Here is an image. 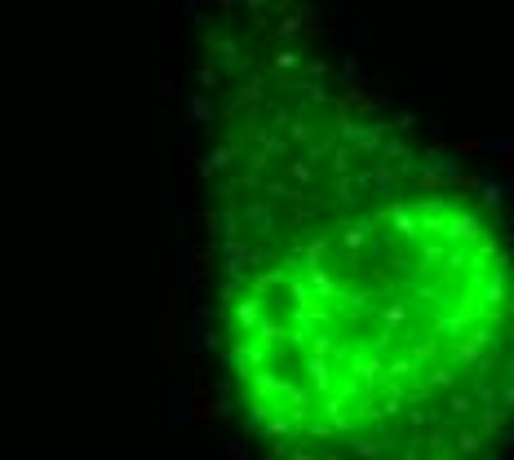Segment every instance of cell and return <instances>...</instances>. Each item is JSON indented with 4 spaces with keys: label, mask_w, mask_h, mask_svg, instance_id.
Instances as JSON below:
<instances>
[{
    "label": "cell",
    "mask_w": 514,
    "mask_h": 460,
    "mask_svg": "<svg viewBox=\"0 0 514 460\" xmlns=\"http://www.w3.org/2000/svg\"><path fill=\"white\" fill-rule=\"evenodd\" d=\"M443 239H484L488 230H484V217H474V212H448L443 217V230H439Z\"/></svg>",
    "instance_id": "6da1fadb"
},
{
    "label": "cell",
    "mask_w": 514,
    "mask_h": 460,
    "mask_svg": "<svg viewBox=\"0 0 514 460\" xmlns=\"http://www.w3.org/2000/svg\"><path fill=\"white\" fill-rule=\"evenodd\" d=\"M488 341H496L488 327H474V332H466V341L452 350V368H474V363H479V350H484Z\"/></svg>",
    "instance_id": "7a4b0ae2"
},
{
    "label": "cell",
    "mask_w": 514,
    "mask_h": 460,
    "mask_svg": "<svg viewBox=\"0 0 514 460\" xmlns=\"http://www.w3.org/2000/svg\"><path fill=\"white\" fill-rule=\"evenodd\" d=\"M164 425H191L195 420V403H191V394H182V389H169L164 394Z\"/></svg>",
    "instance_id": "3957f363"
},
{
    "label": "cell",
    "mask_w": 514,
    "mask_h": 460,
    "mask_svg": "<svg viewBox=\"0 0 514 460\" xmlns=\"http://www.w3.org/2000/svg\"><path fill=\"white\" fill-rule=\"evenodd\" d=\"M230 323H235V332H253V327L262 323V297L230 301Z\"/></svg>",
    "instance_id": "277c9868"
},
{
    "label": "cell",
    "mask_w": 514,
    "mask_h": 460,
    "mask_svg": "<svg viewBox=\"0 0 514 460\" xmlns=\"http://www.w3.org/2000/svg\"><path fill=\"white\" fill-rule=\"evenodd\" d=\"M306 372H310V389L315 394L333 389V363H328V354H306Z\"/></svg>",
    "instance_id": "5b68a950"
},
{
    "label": "cell",
    "mask_w": 514,
    "mask_h": 460,
    "mask_svg": "<svg viewBox=\"0 0 514 460\" xmlns=\"http://www.w3.org/2000/svg\"><path fill=\"white\" fill-rule=\"evenodd\" d=\"M306 279H310V292L320 301H341V288L333 284V274H328L324 266H306Z\"/></svg>",
    "instance_id": "8992f818"
},
{
    "label": "cell",
    "mask_w": 514,
    "mask_h": 460,
    "mask_svg": "<svg viewBox=\"0 0 514 460\" xmlns=\"http://www.w3.org/2000/svg\"><path fill=\"white\" fill-rule=\"evenodd\" d=\"M408 315H412V301H390V305H381V323H386V332H381V341H377V345H386L395 332H399Z\"/></svg>",
    "instance_id": "52a82bcc"
},
{
    "label": "cell",
    "mask_w": 514,
    "mask_h": 460,
    "mask_svg": "<svg viewBox=\"0 0 514 460\" xmlns=\"http://www.w3.org/2000/svg\"><path fill=\"white\" fill-rule=\"evenodd\" d=\"M337 36H341V40H355V44H363V40L373 36V31L359 23V13H355V9H337Z\"/></svg>",
    "instance_id": "ba28073f"
},
{
    "label": "cell",
    "mask_w": 514,
    "mask_h": 460,
    "mask_svg": "<svg viewBox=\"0 0 514 460\" xmlns=\"http://www.w3.org/2000/svg\"><path fill=\"white\" fill-rule=\"evenodd\" d=\"M351 372L359 376V385H368V389H377L386 381V363H381V358H351Z\"/></svg>",
    "instance_id": "9c48e42d"
},
{
    "label": "cell",
    "mask_w": 514,
    "mask_h": 460,
    "mask_svg": "<svg viewBox=\"0 0 514 460\" xmlns=\"http://www.w3.org/2000/svg\"><path fill=\"white\" fill-rule=\"evenodd\" d=\"M297 425H302V416H297V412H288V416H275L271 412L267 420H262V434H267V438H288Z\"/></svg>",
    "instance_id": "30bf717a"
},
{
    "label": "cell",
    "mask_w": 514,
    "mask_h": 460,
    "mask_svg": "<svg viewBox=\"0 0 514 460\" xmlns=\"http://www.w3.org/2000/svg\"><path fill=\"white\" fill-rule=\"evenodd\" d=\"M262 89H267V85H262V80H244V85H240L235 93H230V111L257 107V102H262Z\"/></svg>",
    "instance_id": "8fae6325"
},
{
    "label": "cell",
    "mask_w": 514,
    "mask_h": 460,
    "mask_svg": "<svg viewBox=\"0 0 514 460\" xmlns=\"http://www.w3.org/2000/svg\"><path fill=\"white\" fill-rule=\"evenodd\" d=\"M230 159H235V151H230V142H226V146H218V151H213L209 159H200V164H195V173H200V177H213L218 169H226Z\"/></svg>",
    "instance_id": "7c38bea8"
},
{
    "label": "cell",
    "mask_w": 514,
    "mask_h": 460,
    "mask_svg": "<svg viewBox=\"0 0 514 460\" xmlns=\"http://www.w3.org/2000/svg\"><path fill=\"white\" fill-rule=\"evenodd\" d=\"M328 248H333V239H328V235H320V239H310V243H302V266H324V257H328Z\"/></svg>",
    "instance_id": "4fadbf2b"
},
{
    "label": "cell",
    "mask_w": 514,
    "mask_h": 460,
    "mask_svg": "<svg viewBox=\"0 0 514 460\" xmlns=\"http://www.w3.org/2000/svg\"><path fill=\"white\" fill-rule=\"evenodd\" d=\"M333 195H337V204H346V208H355L363 195H359V186H355V177L351 173H337V186H333Z\"/></svg>",
    "instance_id": "5bb4252c"
},
{
    "label": "cell",
    "mask_w": 514,
    "mask_h": 460,
    "mask_svg": "<svg viewBox=\"0 0 514 460\" xmlns=\"http://www.w3.org/2000/svg\"><path fill=\"white\" fill-rule=\"evenodd\" d=\"M284 399H288V412L306 416V412H310V403H315V389H310V385H293V389L284 394Z\"/></svg>",
    "instance_id": "9a60e30c"
},
{
    "label": "cell",
    "mask_w": 514,
    "mask_h": 460,
    "mask_svg": "<svg viewBox=\"0 0 514 460\" xmlns=\"http://www.w3.org/2000/svg\"><path fill=\"white\" fill-rule=\"evenodd\" d=\"M244 222H253L257 230H271V226H275V212H271L267 200H257V204H248V208H244Z\"/></svg>",
    "instance_id": "2e32d148"
},
{
    "label": "cell",
    "mask_w": 514,
    "mask_h": 460,
    "mask_svg": "<svg viewBox=\"0 0 514 460\" xmlns=\"http://www.w3.org/2000/svg\"><path fill=\"white\" fill-rule=\"evenodd\" d=\"M222 368L235 372V376H248V345H235V350L222 354Z\"/></svg>",
    "instance_id": "e0dca14e"
},
{
    "label": "cell",
    "mask_w": 514,
    "mask_h": 460,
    "mask_svg": "<svg viewBox=\"0 0 514 460\" xmlns=\"http://www.w3.org/2000/svg\"><path fill=\"white\" fill-rule=\"evenodd\" d=\"M506 425V407H496V403H484V425H479V430H484V438L488 434H496Z\"/></svg>",
    "instance_id": "ac0fdd59"
},
{
    "label": "cell",
    "mask_w": 514,
    "mask_h": 460,
    "mask_svg": "<svg viewBox=\"0 0 514 460\" xmlns=\"http://www.w3.org/2000/svg\"><path fill=\"white\" fill-rule=\"evenodd\" d=\"M253 284H257V292H275V288H284V284H288V270H262Z\"/></svg>",
    "instance_id": "d6986e66"
},
{
    "label": "cell",
    "mask_w": 514,
    "mask_h": 460,
    "mask_svg": "<svg viewBox=\"0 0 514 460\" xmlns=\"http://www.w3.org/2000/svg\"><path fill=\"white\" fill-rule=\"evenodd\" d=\"M479 447H484V430H461V434H457V452L474 456Z\"/></svg>",
    "instance_id": "ffe728a7"
},
{
    "label": "cell",
    "mask_w": 514,
    "mask_h": 460,
    "mask_svg": "<svg viewBox=\"0 0 514 460\" xmlns=\"http://www.w3.org/2000/svg\"><path fill=\"white\" fill-rule=\"evenodd\" d=\"M271 67L275 71H293V67H302V54H297V49H279V54L271 58Z\"/></svg>",
    "instance_id": "44dd1931"
},
{
    "label": "cell",
    "mask_w": 514,
    "mask_h": 460,
    "mask_svg": "<svg viewBox=\"0 0 514 460\" xmlns=\"http://www.w3.org/2000/svg\"><path fill=\"white\" fill-rule=\"evenodd\" d=\"M284 337H288V332H284L279 323H271V319H262V323H257V341H262V345H271V341H284Z\"/></svg>",
    "instance_id": "7402d4cb"
},
{
    "label": "cell",
    "mask_w": 514,
    "mask_h": 460,
    "mask_svg": "<svg viewBox=\"0 0 514 460\" xmlns=\"http://www.w3.org/2000/svg\"><path fill=\"white\" fill-rule=\"evenodd\" d=\"M288 133H293V142H310L315 138V124L306 120V115H297V120H288Z\"/></svg>",
    "instance_id": "603a6c76"
},
{
    "label": "cell",
    "mask_w": 514,
    "mask_h": 460,
    "mask_svg": "<svg viewBox=\"0 0 514 460\" xmlns=\"http://www.w3.org/2000/svg\"><path fill=\"white\" fill-rule=\"evenodd\" d=\"M310 354H328V358H337V363H341V350H337V345L333 341H328V337H310Z\"/></svg>",
    "instance_id": "cb8c5ba5"
},
{
    "label": "cell",
    "mask_w": 514,
    "mask_h": 460,
    "mask_svg": "<svg viewBox=\"0 0 514 460\" xmlns=\"http://www.w3.org/2000/svg\"><path fill=\"white\" fill-rule=\"evenodd\" d=\"M351 447H355L359 456H377V452H390L386 442H377V438H351Z\"/></svg>",
    "instance_id": "d4e9b609"
},
{
    "label": "cell",
    "mask_w": 514,
    "mask_h": 460,
    "mask_svg": "<svg viewBox=\"0 0 514 460\" xmlns=\"http://www.w3.org/2000/svg\"><path fill=\"white\" fill-rule=\"evenodd\" d=\"M293 182H302V186H310V182H315L310 159H293Z\"/></svg>",
    "instance_id": "484cf974"
},
{
    "label": "cell",
    "mask_w": 514,
    "mask_h": 460,
    "mask_svg": "<svg viewBox=\"0 0 514 460\" xmlns=\"http://www.w3.org/2000/svg\"><path fill=\"white\" fill-rule=\"evenodd\" d=\"M257 146H262L267 155H284V151H288V142H279V138H271V133H257Z\"/></svg>",
    "instance_id": "4316f807"
},
{
    "label": "cell",
    "mask_w": 514,
    "mask_h": 460,
    "mask_svg": "<svg viewBox=\"0 0 514 460\" xmlns=\"http://www.w3.org/2000/svg\"><path fill=\"white\" fill-rule=\"evenodd\" d=\"M213 319H218V310H213L209 301H195V327H209Z\"/></svg>",
    "instance_id": "83f0119b"
},
{
    "label": "cell",
    "mask_w": 514,
    "mask_h": 460,
    "mask_svg": "<svg viewBox=\"0 0 514 460\" xmlns=\"http://www.w3.org/2000/svg\"><path fill=\"white\" fill-rule=\"evenodd\" d=\"M195 80H200V89H213V85H218V67H213V62L195 67Z\"/></svg>",
    "instance_id": "f1b7e54d"
},
{
    "label": "cell",
    "mask_w": 514,
    "mask_h": 460,
    "mask_svg": "<svg viewBox=\"0 0 514 460\" xmlns=\"http://www.w3.org/2000/svg\"><path fill=\"white\" fill-rule=\"evenodd\" d=\"M430 385H435V389H452V372H448V368H435V372H430Z\"/></svg>",
    "instance_id": "f546056e"
},
{
    "label": "cell",
    "mask_w": 514,
    "mask_h": 460,
    "mask_svg": "<svg viewBox=\"0 0 514 460\" xmlns=\"http://www.w3.org/2000/svg\"><path fill=\"white\" fill-rule=\"evenodd\" d=\"M448 407H452L457 416H466L470 412V399H466V394H448Z\"/></svg>",
    "instance_id": "4dcf8cb0"
},
{
    "label": "cell",
    "mask_w": 514,
    "mask_h": 460,
    "mask_svg": "<svg viewBox=\"0 0 514 460\" xmlns=\"http://www.w3.org/2000/svg\"><path fill=\"white\" fill-rule=\"evenodd\" d=\"M240 297V279H226V288H222V305L230 310V301Z\"/></svg>",
    "instance_id": "1f68e13d"
},
{
    "label": "cell",
    "mask_w": 514,
    "mask_h": 460,
    "mask_svg": "<svg viewBox=\"0 0 514 460\" xmlns=\"http://www.w3.org/2000/svg\"><path fill=\"white\" fill-rule=\"evenodd\" d=\"M267 5H284V0H244V9L253 13V18H262V9H267Z\"/></svg>",
    "instance_id": "d6a6232c"
},
{
    "label": "cell",
    "mask_w": 514,
    "mask_h": 460,
    "mask_svg": "<svg viewBox=\"0 0 514 460\" xmlns=\"http://www.w3.org/2000/svg\"><path fill=\"white\" fill-rule=\"evenodd\" d=\"M182 9H187V13H191L195 23H209V9H204V5H195V0H187V5H182Z\"/></svg>",
    "instance_id": "836d02e7"
},
{
    "label": "cell",
    "mask_w": 514,
    "mask_h": 460,
    "mask_svg": "<svg viewBox=\"0 0 514 460\" xmlns=\"http://www.w3.org/2000/svg\"><path fill=\"white\" fill-rule=\"evenodd\" d=\"M324 71H328V67H324V62H320V58H310V62H306V75H310V80H320Z\"/></svg>",
    "instance_id": "e575fe53"
},
{
    "label": "cell",
    "mask_w": 514,
    "mask_h": 460,
    "mask_svg": "<svg viewBox=\"0 0 514 460\" xmlns=\"http://www.w3.org/2000/svg\"><path fill=\"white\" fill-rule=\"evenodd\" d=\"M288 120H293L288 111H271V128H288Z\"/></svg>",
    "instance_id": "d590c367"
},
{
    "label": "cell",
    "mask_w": 514,
    "mask_h": 460,
    "mask_svg": "<svg viewBox=\"0 0 514 460\" xmlns=\"http://www.w3.org/2000/svg\"><path fill=\"white\" fill-rule=\"evenodd\" d=\"M156 85H160V93H164V97H169V93H173V75H169V71H160Z\"/></svg>",
    "instance_id": "8d00e7d4"
},
{
    "label": "cell",
    "mask_w": 514,
    "mask_h": 460,
    "mask_svg": "<svg viewBox=\"0 0 514 460\" xmlns=\"http://www.w3.org/2000/svg\"><path fill=\"white\" fill-rule=\"evenodd\" d=\"M213 5L222 9V18H235V0H213Z\"/></svg>",
    "instance_id": "74e56055"
},
{
    "label": "cell",
    "mask_w": 514,
    "mask_h": 460,
    "mask_svg": "<svg viewBox=\"0 0 514 460\" xmlns=\"http://www.w3.org/2000/svg\"><path fill=\"white\" fill-rule=\"evenodd\" d=\"M412 124H417V115H412V111H404L399 120H395V128H412Z\"/></svg>",
    "instance_id": "f35d334b"
},
{
    "label": "cell",
    "mask_w": 514,
    "mask_h": 460,
    "mask_svg": "<svg viewBox=\"0 0 514 460\" xmlns=\"http://www.w3.org/2000/svg\"><path fill=\"white\" fill-rule=\"evenodd\" d=\"M226 447H230V456H240V460L248 456V447H244V442H235V438H226Z\"/></svg>",
    "instance_id": "ab89813d"
}]
</instances>
